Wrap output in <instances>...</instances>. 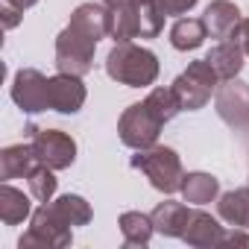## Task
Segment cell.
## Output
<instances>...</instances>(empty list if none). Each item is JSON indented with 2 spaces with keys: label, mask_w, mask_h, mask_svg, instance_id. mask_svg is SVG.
<instances>
[{
  "label": "cell",
  "mask_w": 249,
  "mask_h": 249,
  "mask_svg": "<svg viewBox=\"0 0 249 249\" xmlns=\"http://www.w3.org/2000/svg\"><path fill=\"white\" fill-rule=\"evenodd\" d=\"M94 47H97V38H91L79 27L68 24L56 38V68H59V73H73V76L88 73L91 65H94Z\"/></svg>",
  "instance_id": "cell-4"
},
{
  "label": "cell",
  "mask_w": 249,
  "mask_h": 249,
  "mask_svg": "<svg viewBox=\"0 0 249 249\" xmlns=\"http://www.w3.org/2000/svg\"><path fill=\"white\" fill-rule=\"evenodd\" d=\"M159 6L164 15H185L196 6V0H159Z\"/></svg>",
  "instance_id": "cell-25"
},
{
  "label": "cell",
  "mask_w": 249,
  "mask_h": 249,
  "mask_svg": "<svg viewBox=\"0 0 249 249\" xmlns=\"http://www.w3.org/2000/svg\"><path fill=\"white\" fill-rule=\"evenodd\" d=\"M106 73L129 88L153 85L159 76V59L147 47H135L132 41H117L114 50L106 56Z\"/></svg>",
  "instance_id": "cell-1"
},
{
  "label": "cell",
  "mask_w": 249,
  "mask_h": 249,
  "mask_svg": "<svg viewBox=\"0 0 249 249\" xmlns=\"http://www.w3.org/2000/svg\"><path fill=\"white\" fill-rule=\"evenodd\" d=\"M18 21H21V9L12 6V3H6V6H3V24H6V30H12Z\"/></svg>",
  "instance_id": "cell-27"
},
{
  "label": "cell",
  "mask_w": 249,
  "mask_h": 249,
  "mask_svg": "<svg viewBox=\"0 0 249 249\" xmlns=\"http://www.w3.org/2000/svg\"><path fill=\"white\" fill-rule=\"evenodd\" d=\"M47 82H50V79L41 76L36 68H24V71L15 73V82H12V100H15L24 111H30V114L44 111V108H50Z\"/></svg>",
  "instance_id": "cell-9"
},
{
  "label": "cell",
  "mask_w": 249,
  "mask_h": 249,
  "mask_svg": "<svg viewBox=\"0 0 249 249\" xmlns=\"http://www.w3.org/2000/svg\"><path fill=\"white\" fill-rule=\"evenodd\" d=\"M30 141H33V150L38 156L41 164L53 167V170H65L73 164L76 159V141L68 135V132H59V129H38V126H30Z\"/></svg>",
  "instance_id": "cell-7"
},
{
  "label": "cell",
  "mask_w": 249,
  "mask_h": 249,
  "mask_svg": "<svg viewBox=\"0 0 249 249\" xmlns=\"http://www.w3.org/2000/svg\"><path fill=\"white\" fill-rule=\"evenodd\" d=\"M47 97H50V108L62 114H73L85 103V85L73 73H59L47 82Z\"/></svg>",
  "instance_id": "cell-10"
},
{
  "label": "cell",
  "mask_w": 249,
  "mask_h": 249,
  "mask_svg": "<svg viewBox=\"0 0 249 249\" xmlns=\"http://www.w3.org/2000/svg\"><path fill=\"white\" fill-rule=\"evenodd\" d=\"M27 179H30V194H33L38 202H50V199H53V194H56V176H53V167L38 164Z\"/></svg>",
  "instance_id": "cell-24"
},
{
  "label": "cell",
  "mask_w": 249,
  "mask_h": 249,
  "mask_svg": "<svg viewBox=\"0 0 249 249\" xmlns=\"http://www.w3.org/2000/svg\"><path fill=\"white\" fill-rule=\"evenodd\" d=\"M240 44H243V50L249 53V18L240 21Z\"/></svg>",
  "instance_id": "cell-28"
},
{
  "label": "cell",
  "mask_w": 249,
  "mask_h": 249,
  "mask_svg": "<svg viewBox=\"0 0 249 249\" xmlns=\"http://www.w3.org/2000/svg\"><path fill=\"white\" fill-rule=\"evenodd\" d=\"M53 205L59 208V214H62L71 226H85V223L91 220V205H88L82 196H76V194H65V196H59Z\"/></svg>",
  "instance_id": "cell-23"
},
{
  "label": "cell",
  "mask_w": 249,
  "mask_h": 249,
  "mask_svg": "<svg viewBox=\"0 0 249 249\" xmlns=\"http://www.w3.org/2000/svg\"><path fill=\"white\" fill-rule=\"evenodd\" d=\"M132 167L141 170L156 191L161 194H176L182 191V182H185V173H182V161L179 156L170 150V147H147V150H138V156L132 159Z\"/></svg>",
  "instance_id": "cell-2"
},
{
  "label": "cell",
  "mask_w": 249,
  "mask_h": 249,
  "mask_svg": "<svg viewBox=\"0 0 249 249\" xmlns=\"http://www.w3.org/2000/svg\"><path fill=\"white\" fill-rule=\"evenodd\" d=\"M243 56H246V50H243L240 38H226L217 47H211V53L205 59L211 62V68L217 71L220 79H234L243 68Z\"/></svg>",
  "instance_id": "cell-12"
},
{
  "label": "cell",
  "mask_w": 249,
  "mask_h": 249,
  "mask_svg": "<svg viewBox=\"0 0 249 249\" xmlns=\"http://www.w3.org/2000/svg\"><path fill=\"white\" fill-rule=\"evenodd\" d=\"M223 234H226L223 226H220L211 214L194 211L191 220H188V229H185L182 240H185L188 246H220V243H223Z\"/></svg>",
  "instance_id": "cell-15"
},
{
  "label": "cell",
  "mask_w": 249,
  "mask_h": 249,
  "mask_svg": "<svg viewBox=\"0 0 249 249\" xmlns=\"http://www.w3.org/2000/svg\"><path fill=\"white\" fill-rule=\"evenodd\" d=\"M208 38V27L202 18H179L170 30V44L176 50H196Z\"/></svg>",
  "instance_id": "cell-19"
},
{
  "label": "cell",
  "mask_w": 249,
  "mask_h": 249,
  "mask_svg": "<svg viewBox=\"0 0 249 249\" xmlns=\"http://www.w3.org/2000/svg\"><path fill=\"white\" fill-rule=\"evenodd\" d=\"M217 114L229 123L231 129L249 126V85L234 79H223L217 88Z\"/></svg>",
  "instance_id": "cell-8"
},
{
  "label": "cell",
  "mask_w": 249,
  "mask_h": 249,
  "mask_svg": "<svg viewBox=\"0 0 249 249\" xmlns=\"http://www.w3.org/2000/svg\"><path fill=\"white\" fill-rule=\"evenodd\" d=\"M38 156L33 150V141L30 144H15V147H6L0 153V176L3 179H18V176H30L36 167H38Z\"/></svg>",
  "instance_id": "cell-13"
},
{
  "label": "cell",
  "mask_w": 249,
  "mask_h": 249,
  "mask_svg": "<svg viewBox=\"0 0 249 249\" xmlns=\"http://www.w3.org/2000/svg\"><path fill=\"white\" fill-rule=\"evenodd\" d=\"M156 226H153V217L141 214V211H126L120 214V234H123V243L129 246H147L150 237H153Z\"/></svg>",
  "instance_id": "cell-20"
},
{
  "label": "cell",
  "mask_w": 249,
  "mask_h": 249,
  "mask_svg": "<svg viewBox=\"0 0 249 249\" xmlns=\"http://www.w3.org/2000/svg\"><path fill=\"white\" fill-rule=\"evenodd\" d=\"M71 243V223L59 214V208L53 202H44L36 214L33 223L27 229V234H21L18 246L30 249V246H68Z\"/></svg>",
  "instance_id": "cell-6"
},
{
  "label": "cell",
  "mask_w": 249,
  "mask_h": 249,
  "mask_svg": "<svg viewBox=\"0 0 249 249\" xmlns=\"http://www.w3.org/2000/svg\"><path fill=\"white\" fill-rule=\"evenodd\" d=\"M30 214H33V205H30V199L24 196V191L12 188V185L6 182L3 188H0V220H3L6 226H18V223H24Z\"/></svg>",
  "instance_id": "cell-18"
},
{
  "label": "cell",
  "mask_w": 249,
  "mask_h": 249,
  "mask_svg": "<svg viewBox=\"0 0 249 249\" xmlns=\"http://www.w3.org/2000/svg\"><path fill=\"white\" fill-rule=\"evenodd\" d=\"M220 194V182L211 173H188L182 182V196L191 205H205Z\"/></svg>",
  "instance_id": "cell-21"
},
{
  "label": "cell",
  "mask_w": 249,
  "mask_h": 249,
  "mask_svg": "<svg viewBox=\"0 0 249 249\" xmlns=\"http://www.w3.org/2000/svg\"><path fill=\"white\" fill-rule=\"evenodd\" d=\"M205 27H208V36L211 38H240V9L234 3H229V0H214V3L205 9L202 15Z\"/></svg>",
  "instance_id": "cell-11"
},
{
  "label": "cell",
  "mask_w": 249,
  "mask_h": 249,
  "mask_svg": "<svg viewBox=\"0 0 249 249\" xmlns=\"http://www.w3.org/2000/svg\"><path fill=\"white\" fill-rule=\"evenodd\" d=\"M217 211L226 223L237 226V229H249V188H237L220 196Z\"/></svg>",
  "instance_id": "cell-17"
},
{
  "label": "cell",
  "mask_w": 249,
  "mask_h": 249,
  "mask_svg": "<svg viewBox=\"0 0 249 249\" xmlns=\"http://www.w3.org/2000/svg\"><path fill=\"white\" fill-rule=\"evenodd\" d=\"M191 214H194V211H191L185 202H159L150 217H153L156 231H161V234H167V237H182L185 229H188Z\"/></svg>",
  "instance_id": "cell-14"
},
{
  "label": "cell",
  "mask_w": 249,
  "mask_h": 249,
  "mask_svg": "<svg viewBox=\"0 0 249 249\" xmlns=\"http://www.w3.org/2000/svg\"><path fill=\"white\" fill-rule=\"evenodd\" d=\"M217 82H220V76H217V71L211 68V62H208V59H196V62L188 65L185 73H179V76L173 79L170 88L176 91L182 108L196 111V108H202V106L211 100V91L217 88Z\"/></svg>",
  "instance_id": "cell-5"
},
{
  "label": "cell",
  "mask_w": 249,
  "mask_h": 249,
  "mask_svg": "<svg viewBox=\"0 0 249 249\" xmlns=\"http://www.w3.org/2000/svg\"><path fill=\"white\" fill-rule=\"evenodd\" d=\"M164 123H167V120L161 117V111H159L150 100H144V103L129 106L126 111L120 114L117 132H120V141L126 144V147H132V150H147V147H153V144L159 141V132H161Z\"/></svg>",
  "instance_id": "cell-3"
},
{
  "label": "cell",
  "mask_w": 249,
  "mask_h": 249,
  "mask_svg": "<svg viewBox=\"0 0 249 249\" xmlns=\"http://www.w3.org/2000/svg\"><path fill=\"white\" fill-rule=\"evenodd\" d=\"M108 36L114 41H132L138 38V9L132 0H120L108 9Z\"/></svg>",
  "instance_id": "cell-16"
},
{
  "label": "cell",
  "mask_w": 249,
  "mask_h": 249,
  "mask_svg": "<svg viewBox=\"0 0 249 249\" xmlns=\"http://www.w3.org/2000/svg\"><path fill=\"white\" fill-rule=\"evenodd\" d=\"M220 246H249V234H243V231H226Z\"/></svg>",
  "instance_id": "cell-26"
},
{
  "label": "cell",
  "mask_w": 249,
  "mask_h": 249,
  "mask_svg": "<svg viewBox=\"0 0 249 249\" xmlns=\"http://www.w3.org/2000/svg\"><path fill=\"white\" fill-rule=\"evenodd\" d=\"M138 9V38H156L164 30V12L159 0H132Z\"/></svg>",
  "instance_id": "cell-22"
},
{
  "label": "cell",
  "mask_w": 249,
  "mask_h": 249,
  "mask_svg": "<svg viewBox=\"0 0 249 249\" xmlns=\"http://www.w3.org/2000/svg\"><path fill=\"white\" fill-rule=\"evenodd\" d=\"M103 3H106V6L111 9V6H117V3H120V0H103Z\"/></svg>",
  "instance_id": "cell-30"
},
{
  "label": "cell",
  "mask_w": 249,
  "mask_h": 249,
  "mask_svg": "<svg viewBox=\"0 0 249 249\" xmlns=\"http://www.w3.org/2000/svg\"><path fill=\"white\" fill-rule=\"evenodd\" d=\"M6 3H12V6H18V9L24 12V9H30V6H36V3H38V0H6Z\"/></svg>",
  "instance_id": "cell-29"
}]
</instances>
